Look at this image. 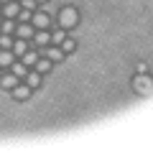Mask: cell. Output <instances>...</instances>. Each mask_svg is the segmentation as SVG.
<instances>
[{
    "label": "cell",
    "mask_w": 153,
    "mask_h": 153,
    "mask_svg": "<svg viewBox=\"0 0 153 153\" xmlns=\"http://www.w3.org/2000/svg\"><path fill=\"white\" fill-rule=\"evenodd\" d=\"M49 41H51V33L46 31V28H41V31L33 33V44H36L38 49H46V46H49Z\"/></svg>",
    "instance_id": "cell-4"
},
{
    "label": "cell",
    "mask_w": 153,
    "mask_h": 153,
    "mask_svg": "<svg viewBox=\"0 0 153 153\" xmlns=\"http://www.w3.org/2000/svg\"><path fill=\"white\" fill-rule=\"evenodd\" d=\"M0 3H8V0H0Z\"/></svg>",
    "instance_id": "cell-24"
},
{
    "label": "cell",
    "mask_w": 153,
    "mask_h": 153,
    "mask_svg": "<svg viewBox=\"0 0 153 153\" xmlns=\"http://www.w3.org/2000/svg\"><path fill=\"white\" fill-rule=\"evenodd\" d=\"M13 56H16V54H13L10 49H0V66H10L13 64Z\"/></svg>",
    "instance_id": "cell-11"
},
{
    "label": "cell",
    "mask_w": 153,
    "mask_h": 153,
    "mask_svg": "<svg viewBox=\"0 0 153 153\" xmlns=\"http://www.w3.org/2000/svg\"><path fill=\"white\" fill-rule=\"evenodd\" d=\"M10 46H13L10 33H0V49H10Z\"/></svg>",
    "instance_id": "cell-19"
},
{
    "label": "cell",
    "mask_w": 153,
    "mask_h": 153,
    "mask_svg": "<svg viewBox=\"0 0 153 153\" xmlns=\"http://www.w3.org/2000/svg\"><path fill=\"white\" fill-rule=\"evenodd\" d=\"M51 64H54V61H51V59H46V56H44V59H41V56H38V61H36V64H33V66H36V71H38V74H46V71L51 69Z\"/></svg>",
    "instance_id": "cell-10"
},
{
    "label": "cell",
    "mask_w": 153,
    "mask_h": 153,
    "mask_svg": "<svg viewBox=\"0 0 153 153\" xmlns=\"http://www.w3.org/2000/svg\"><path fill=\"white\" fill-rule=\"evenodd\" d=\"M13 97L16 100H28L31 97V87H28V84H16V87H13Z\"/></svg>",
    "instance_id": "cell-7"
},
{
    "label": "cell",
    "mask_w": 153,
    "mask_h": 153,
    "mask_svg": "<svg viewBox=\"0 0 153 153\" xmlns=\"http://www.w3.org/2000/svg\"><path fill=\"white\" fill-rule=\"evenodd\" d=\"M74 49H76L74 38H64V41H61V51H64V54H71Z\"/></svg>",
    "instance_id": "cell-16"
},
{
    "label": "cell",
    "mask_w": 153,
    "mask_h": 153,
    "mask_svg": "<svg viewBox=\"0 0 153 153\" xmlns=\"http://www.w3.org/2000/svg\"><path fill=\"white\" fill-rule=\"evenodd\" d=\"M135 71H138V74H146V71H148V64H146V61H138Z\"/></svg>",
    "instance_id": "cell-21"
},
{
    "label": "cell",
    "mask_w": 153,
    "mask_h": 153,
    "mask_svg": "<svg viewBox=\"0 0 153 153\" xmlns=\"http://www.w3.org/2000/svg\"><path fill=\"white\" fill-rule=\"evenodd\" d=\"M0 84H3L5 89H13V87L18 84V76H16V74H3V79H0Z\"/></svg>",
    "instance_id": "cell-12"
},
{
    "label": "cell",
    "mask_w": 153,
    "mask_h": 153,
    "mask_svg": "<svg viewBox=\"0 0 153 153\" xmlns=\"http://www.w3.org/2000/svg\"><path fill=\"white\" fill-rule=\"evenodd\" d=\"M10 69H13V74H16L18 79L28 74V71H26V64H23V61H18V64H16V61H13V64H10Z\"/></svg>",
    "instance_id": "cell-14"
},
{
    "label": "cell",
    "mask_w": 153,
    "mask_h": 153,
    "mask_svg": "<svg viewBox=\"0 0 153 153\" xmlns=\"http://www.w3.org/2000/svg\"><path fill=\"white\" fill-rule=\"evenodd\" d=\"M76 21H79V13H76V8H71V5L61 8V13H59V26L64 28V31H66V28H74Z\"/></svg>",
    "instance_id": "cell-1"
},
{
    "label": "cell",
    "mask_w": 153,
    "mask_h": 153,
    "mask_svg": "<svg viewBox=\"0 0 153 153\" xmlns=\"http://www.w3.org/2000/svg\"><path fill=\"white\" fill-rule=\"evenodd\" d=\"M41 54H44L46 59H51V61H59V59H64V51H61L59 46H46V49H41Z\"/></svg>",
    "instance_id": "cell-5"
},
{
    "label": "cell",
    "mask_w": 153,
    "mask_h": 153,
    "mask_svg": "<svg viewBox=\"0 0 153 153\" xmlns=\"http://www.w3.org/2000/svg\"><path fill=\"white\" fill-rule=\"evenodd\" d=\"M133 89H135L138 94H153V79L148 76V71L146 74H135V79H133Z\"/></svg>",
    "instance_id": "cell-2"
},
{
    "label": "cell",
    "mask_w": 153,
    "mask_h": 153,
    "mask_svg": "<svg viewBox=\"0 0 153 153\" xmlns=\"http://www.w3.org/2000/svg\"><path fill=\"white\" fill-rule=\"evenodd\" d=\"M49 23H51V18L46 16V13H33V16H31V26L36 28V31H41V28H49Z\"/></svg>",
    "instance_id": "cell-3"
},
{
    "label": "cell",
    "mask_w": 153,
    "mask_h": 153,
    "mask_svg": "<svg viewBox=\"0 0 153 153\" xmlns=\"http://www.w3.org/2000/svg\"><path fill=\"white\" fill-rule=\"evenodd\" d=\"M0 31H3V33H13V31H16V23H13L10 18H5V21L0 23Z\"/></svg>",
    "instance_id": "cell-17"
},
{
    "label": "cell",
    "mask_w": 153,
    "mask_h": 153,
    "mask_svg": "<svg viewBox=\"0 0 153 153\" xmlns=\"http://www.w3.org/2000/svg\"><path fill=\"white\" fill-rule=\"evenodd\" d=\"M38 61V51H26V54H23V64L26 66H33Z\"/></svg>",
    "instance_id": "cell-15"
},
{
    "label": "cell",
    "mask_w": 153,
    "mask_h": 153,
    "mask_svg": "<svg viewBox=\"0 0 153 153\" xmlns=\"http://www.w3.org/2000/svg\"><path fill=\"white\" fill-rule=\"evenodd\" d=\"M0 23H3V21H0Z\"/></svg>",
    "instance_id": "cell-25"
},
{
    "label": "cell",
    "mask_w": 153,
    "mask_h": 153,
    "mask_svg": "<svg viewBox=\"0 0 153 153\" xmlns=\"http://www.w3.org/2000/svg\"><path fill=\"white\" fill-rule=\"evenodd\" d=\"M21 8H26V10H33L36 8V0H23V5Z\"/></svg>",
    "instance_id": "cell-22"
},
{
    "label": "cell",
    "mask_w": 153,
    "mask_h": 153,
    "mask_svg": "<svg viewBox=\"0 0 153 153\" xmlns=\"http://www.w3.org/2000/svg\"><path fill=\"white\" fill-rule=\"evenodd\" d=\"M18 13H21V5L13 3V0H8L5 5H3V16H5V18H16Z\"/></svg>",
    "instance_id": "cell-6"
},
{
    "label": "cell",
    "mask_w": 153,
    "mask_h": 153,
    "mask_svg": "<svg viewBox=\"0 0 153 153\" xmlns=\"http://www.w3.org/2000/svg\"><path fill=\"white\" fill-rule=\"evenodd\" d=\"M64 38H66V31H64V28H61V31H54V33H51V41H54L56 46H61V41H64Z\"/></svg>",
    "instance_id": "cell-18"
},
{
    "label": "cell",
    "mask_w": 153,
    "mask_h": 153,
    "mask_svg": "<svg viewBox=\"0 0 153 153\" xmlns=\"http://www.w3.org/2000/svg\"><path fill=\"white\" fill-rule=\"evenodd\" d=\"M26 79H28V87L36 89V87H38V82H41V74H38V71H28Z\"/></svg>",
    "instance_id": "cell-13"
},
{
    "label": "cell",
    "mask_w": 153,
    "mask_h": 153,
    "mask_svg": "<svg viewBox=\"0 0 153 153\" xmlns=\"http://www.w3.org/2000/svg\"><path fill=\"white\" fill-rule=\"evenodd\" d=\"M36 3H46V0H36Z\"/></svg>",
    "instance_id": "cell-23"
},
{
    "label": "cell",
    "mask_w": 153,
    "mask_h": 153,
    "mask_svg": "<svg viewBox=\"0 0 153 153\" xmlns=\"http://www.w3.org/2000/svg\"><path fill=\"white\" fill-rule=\"evenodd\" d=\"M18 21H21V23L31 21V10H26V8H21V13H18Z\"/></svg>",
    "instance_id": "cell-20"
},
{
    "label": "cell",
    "mask_w": 153,
    "mask_h": 153,
    "mask_svg": "<svg viewBox=\"0 0 153 153\" xmlns=\"http://www.w3.org/2000/svg\"><path fill=\"white\" fill-rule=\"evenodd\" d=\"M16 33H18V38H33L36 28L28 26V23H21V26H16Z\"/></svg>",
    "instance_id": "cell-8"
},
{
    "label": "cell",
    "mask_w": 153,
    "mask_h": 153,
    "mask_svg": "<svg viewBox=\"0 0 153 153\" xmlns=\"http://www.w3.org/2000/svg\"><path fill=\"white\" fill-rule=\"evenodd\" d=\"M10 51L16 56H23L28 51V44H26V38H18V41H13V46H10Z\"/></svg>",
    "instance_id": "cell-9"
}]
</instances>
